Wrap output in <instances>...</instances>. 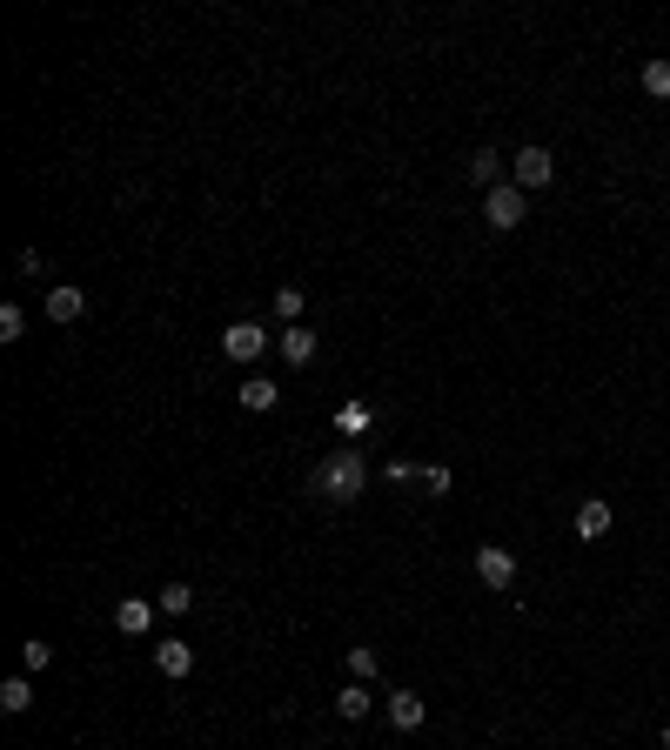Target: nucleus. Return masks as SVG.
I'll return each instance as SVG.
<instances>
[{"label":"nucleus","mask_w":670,"mask_h":750,"mask_svg":"<svg viewBox=\"0 0 670 750\" xmlns=\"http://www.w3.org/2000/svg\"><path fill=\"white\" fill-rule=\"evenodd\" d=\"M362 483H369V469H362V456L356 449H342V456H329V463L309 476V489L315 496H329V503H356L362 496Z\"/></svg>","instance_id":"obj_1"},{"label":"nucleus","mask_w":670,"mask_h":750,"mask_svg":"<svg viewBox=\"0 0 670 750\" xmlns=\"http://www.w3.org/2000/svg\"><path fill=\"white\" fill-rule=\"evenodd\" d=\"M523 215H530V208H523V188H516V181H496L490 195H483V221H490V228H503V235H510V228H523Z\"/></svg>","instance_id":"obj_2"},{"label":"nucleus","mask_w":670,"mask_h":750,"mask_svg":"<svg viewBox=\"0 0 670 750\" xmlns=\"http://www.w3.org/2000/svg\"><path fill=\"white\" fill-rule=\"evenodd\" d=\"M222 355L228 362H262L268 355V329L262 322H228L222 329Z\"/></svg>","instance_id":"obj_3"},{"label":"nucleus","mask_w":670,"mask_h":750,"mask_svg":"<svg viewBox=\"0 0 670 750\" xmlns=\"http://www.w3.org/2000/svg\"><path fill=\"white\" fill-rule=\"evenodd\" d=\"M476 576H483L490 590H510V583H516V556L496 550V543H483V550H476Z\"/></svg>","instance_id":"obj_4"},{"label":"nucleus","mask_w":670,"mask_h":750,"mask_svg":"<svg viewBox=\"0 0 670 750\" xmlns=\"http://www.w3.org/2000/svg\"><path fill=\"white\" fill-rule=\"evenodd\" d=\"M155 610H161V603H148V596H128V603H114V630H121V637H148Z\"/></svg>","instance_id":"obj_5"},{"label":"nucleus","mask_w":670,"mask_h":750,"mask_svg":"<svg viewBox=\"0 0 670 750\" xmlns=\"http://www.w3.org/2000/svg\"><path fill=\"white\" fill-rule=\"evenodd\" d=\"M510 168H516V188H543V181L557 175V161H550V148H523V155H516Z\"/></svg>","instance_id":"obj_6"},{"label":"nucleus","mask_w":670,"mask_h":750,"mask_svg":"<svg viewBox=\"0 0 670 750\" xmlns=\"http://www.w3.org/2000/svg\"><path fill=\"white\" fill-rule=\"evenodd\" d=\"M423 717H429V704L416 690H396V697H389V724L396 730H423Z\"/></svg>","instance_id":"obj_7"},{"label":"nucleus","mask_w":670,"mask_h":750,"mask_svg":"<svg viewBox=\"0 0 670 750\" xmlns=\"http://www.w3.org/2000/svg\"><path fill=\"white\" fill-rule=\"evenodd\" d=\"M577 536L583 543H603V536H610V503H597V496L577 503Z\"/></svg>","instance_id":"obj_8"},{"label":"nucleus","mask_w":670,"mask_h":750,"mask_svg":"<svg viewBox=\"0 0 670 750\" xmlns=\"http://www.w3.org/2000/svg\"><path fill=\"white\" fill-rule=\"evenodd\" d=\"M275 402H282V389H275L268 375H248V382H242V409H248V416H268Z\"/></svg>","instance_id":"obj_9"},{"label":"nucleus","mask_w":670,"mask_h":750,"mask_svg":"<svg viewBox=\"0 0 670 750\" xmlns=\"http://www.w3.org/2000/svg\"><path fill=\"white\" fill-rule=\"evenodd\" d=\"M155 663H161V677H188V670H195V650L181 637H168V643H155Z\"/></svg>","instance_id":"obj_10"},{"label":"nucleus","mask_w":670,"mask_h":750,"mask_svg":"<svg viewBox=\"0 0 670 750\" xmlns=\"http://www.w3.org/2000/svg\"><path fill=\"white\" fill-rule=\"evenodd\" d=\"M81 309H88L81 288H54V295H47V322H81Z\"/></svg>","instance_id":"obj_11"},{"label":"nucleus","mask_w":670,"mask_h":750,"mask_svg":"<svg viewBox=\"0 0 670 750\" xmlns=\"http://www.w3.org/2000/svg\"><path fill=\"white\" fill-rule=\"evenodd\" d=\"M282 355H289L295 369H302V362H315V329H309V322H295V329H282Z\"/></svg>","instance_id":"obj_12"},{"label":"nucleus","mask_w":670,"mask_h":750,"mask_svg":"<svg viewBox=\"0 0 670 750\" xmlns=\"http://www.w3.org/2000/svg\"><path fill=\"white\" fill-rule=\"evenodd\" d=\"M496 175H503V155H490V148H476V155H469V181H476V188L490 195V188H496Z\"/></svg>","instance_id":"obj_13"},{"label":"nucleus","mask_w":670,"mask_h":750,"mask_svg":"<svg viewBox=\"0 0 670 750\" xmlns=\"http://www.w3.org/2000/svg\"><path fill=\"white\" fill-rule=\"evenodd\" d=\"M335 717H349V724H362V717H369V690H362V684L335 690Z\"/></svg>","instance_id":"obj_14"},{"label":"nucleus","mask_w":670,"mask_h":750,"mask_svg":"<svg viewBox=\"0 0 670 750\" xmlns=\"http://www.w3.org/2000/svg\"><path fill=\"white\" fill-rule=\"evenodd\" d=\"M155 603L168 610V617H188V610H195V590H188V583H161Z\"/></svg>","instance_id":"obj_15"},{"label":"nucleus","mask_w":670,"mask_h":750,"mask_svg":"<svg viewBox=\"0 0 670 750\" xmlns=\"http://www.w3.org/2000/svg\"><path fill=\"white\" fill-rule=\"evenodd\" d=\"M27 704H34V690H27V677H7V684H0V710H7V717H21Z\"/></svg>","instance_id":"obj_16"},{"label":"nucleus","mask_w":670,"mask_h":750,"mask_svg":"<svg viewBox=\"0 0 670 750\" xmlns=\"http://www.w3.org/2000/svg\"><path fill=\"white\" fill-rule=\"evenodd\" d=\"M335 429H342V436H369V429H376V416H369L362 402H349V409L335 416Z\"/></svg>","instance_id":"obj_17"},{"label":"nucleus","mask_w":670,"mask_h":750,"mask_svg":"<svg viewBox=\"0 0 670 750\" xmlns=\"http://www.w3.org/2000/svg\"><path fill=\"white\" fill-rule=\"evenodd\" d=\"M416 489H429V496H449V489H456V476H449L443 463H429V469H416Z\"/></svg>","instance_id":"obj_18"},{"label":"nucleus","mask_w":670,"mask_h":750,"mask_svg":"<svg viewBox=\"0 0 670 750\" xmlns=\"http://www.w3.org/2000/svg\"><path fill=\"white\" fill-rule=\"evenodd\" d=\"M302 309H309V302H302V288H275V315H282V322H302Z\"/></svg>","instance_id":"obj_19"},{"label":"nucleus","mask_w":670,"mask_h":750,"mask_svg":"<svg viewBox=\"0 0 670 750\" xmlns=\"http://www.w3.org/2000/svg\"><path fill=\"white\" fill-rule=\"evenodd\" d=\"M349 677H356V684H369V677H376V650H369V643H356V650H349Z\"/></svg>","instance_id":"obj_20"},{"label":"nucleus","mask_w":670,"mask_h":750,"mask_svg":"<svg viewBox=\"0 0 670 750\" xmlns=\"http://www.w3.org/2000/svg\"><path fill=\"white\" fill-rule=\"evenodd\" d=\"M21 663H27V670H47V663H54V643L27 637V643H21Z\"/></svg>","instance_id":"obj_21"},{"label":"nucleus","mask_w":670,"mask_h":750,"mask_svg":"<svg viewBox=\"0 0 670 750\" xmlns=\"http://www.w3.org/2000/svg\"><path fill=\"white\" fill-rule=\"evenodd\" d=\"M644 88L657 94V101H670V61H650L644 67Z\"/></svg>","instance_id":"obj_22"},{"label":"nucleus","mask_w":670,"mask_h":750,"mask_svg":"<svg viewBox=\"0 0 670 750\" xmlns=\"http://www.w3.org/2000/svg\"><path fill=\"white\" fill-rule=\"evenodd\" d=\"M21 335H27V315L7 302V309H0V342H21Z\"/></svg>","instance_id":"obj_23"},{"label":"nucleus","mask_w":670,"mask_h":750,"mask_svg":"<svg viewBox=\"0 0 670 750\" xmlns=\"http://www.w3.org/2000/svg\"><path fill=\"white\" fill-rule=\"evenodd\" d=\"M664 750H670V724H664Z\"/></svg>","instance_id":"obj_24"}]
</instances>
